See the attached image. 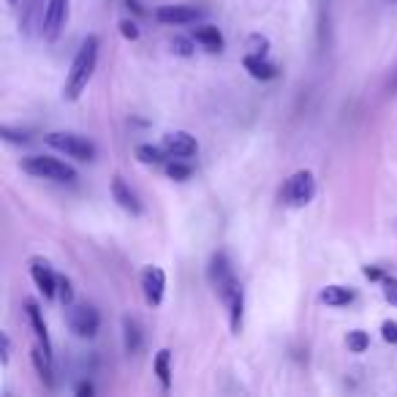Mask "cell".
<instances>
[{
	"label": "cell",
	"instance_id": "cell-1",
	"mask_svg": "<svg viewBox=\"0 0 397 397\" xmlns=\"http://www.w3.org/2000/svg\"><path fill=\"white\" fill-rule=\"evenodd\" d=\"M98 49H101V41H98V36L90 33L77 49L74 63H71V68L65 74V85H63L65 101H79V95L88 90L92 74H95V65H98Z\"/></svg>",
	"mask_w": 397,
	"mask_h": 397
},
{
	"label": "cell",
	"instance_id": "cell-2",
	"mask_svg": "<svg viewBox=\"0 0 397 397\" xmlns=\"http://www.w3.org/2000/svg\"><path fill=\"white\" fill-rule=\"evenodd\" d=\"M19 166L25 174L38 177V180H52V183H74L77 180V169L60 158H52V155H25Z\"/></svg>",
	"mask_w": 397,
	"mask_h": 397
},
{
	"label": "cell",
	"instance_id": "cell-3",
	"mask_svg": "<svg viewBox=\"0 0 397 397\" xmlns=\"http://www.w3.org/2000/svg\"><path fill=\"white\" fill-rule=\"evenodd\" d=\"M44 142L52 150L65 153L74 161H95V153H98L90 139L82 137V134H71V131H52L44 137Z\"/></svg>",
	"mask_w": 397,
	"mask_h": 397
},
{
	"label": "cell",
	"instance_id": "cell-4",
	"mask_svg": "<svg viewBox=\"0 0 397 397\" xmlns=\"http://www.w3.org/2000/svg\"><path fill=\"white\" fill-rule=\"evenodd\" d=\"M316 196V177L310 169H300L294 171L286 185H283V194L280 198L289 204V207H307Z\"/></svg>",
	"mask_w": 397,
	"mask_h": 397
},
{
	"label": "cell",
	"instance_id": "cell-5",
	"mask_svg": "<svg viewBox=\"0 0 397 397\" xmlns=\"http://www.w3.org/2000/svg\"><path fill=\"white\" fill-rule=\"evenodd\" d=\"M65 324H68V329L74 332L77 337L82 340H90V337L98 335V327H101V316H98V310L92 305H77V302H71V305H65Z\"/></svg>",
	"mask_w": 397,
	"mask_h": 397
},
{
	"label": "cell",
	"instance_id": "cell-6",
	"mask_svg": "<svg viewBox=\"0 0 397 397\" xmlns=\"http://www.w3.org/2000/svg\"><path fill=\"white\" fill-rule=\"evenodd\" d=\"M215 291H218L221 302L229 307L231 332L240 335V329H243V313H245V291H243V286H240V280L231 275L229 280H223L221 286H215Z\"/></svg>",
	"mask_w": 397,
	"mask_h": 397
},
{
	"label": "cell",
	"instance_id": "cell-7",
	"mask_svg": "<svg viewBox=\"0 0 397 397\" xmlns=\"http://www.w3.org/2000/svg\"><path fill=\"white\" fill-rule=\"evenodd\" d=\"M31 277L36 283V289L44 294V300H55L58 297V272L52 270V264L44 259V256H33L31 261Z\"/></svg>",
	"mask_w": 397,
	"mask_h": 397
},
{
	"label": "cell",
	"instance_id": "cell-8",
	"mask_svg": "<svg viewBox=\"0 0 397 397\" xmlns=\"http://www.w3.org/2000/svg\"><path fill=\"white\" fill-rule=\"evenodd\" d=\"M139 283H142V291H144L147 305L158 307L164 302V294H166V272H164L161 267L147 264V267L142 270V275H139Z\"/></svg>",
	"mask_w": 397,
	"mask_h": 397
},
{
	"label": "cell",
	"instance_id": "cell-9",
	"mask_svg": "<svg viewBox=\"0 0 397 397\" xmlns=\"http://www.w3.org/2000/svg\"><path fill=\"white\" fill-rule=\"evenodd\" d=\"M65 19H68V0H46V16H44V41H58V36L65 28Z\"/></svg>",
	"mask_w": 397,
	"mask_h": 397
},
{
	"label": "cell",
	"instance_id": "cell-10",
	"mask_svg": "<svg viewBox=\"0 0 397 397\" xmlns=\"http://www.w3.org/2000/svg\"><path fill=\"white\" fill-rule=\"evenodd\" d=\"M46 0H22V14H19V33L22 36H36L44 31Z\"/></svg>",
	"mask_w": 397,
	"mask_h": 397
},
{
	"label": "cell",
	"instance_id": "cell-11",
	"mask_svg": "<svg viewBox=\"0 0 397 397\" xmlns=\"http://www.w3.org/2000/svg\"><path fill=\"white\" fill-rule=\"evenodd\" d=\"M164 150L169 153V158H194V155L198 153V142L196 137H191L188 131H171V134H166L164 137Z\"/></svg>",
	"mask_w": 397,
	"mask_h": 397
},
{
	"label": "cell",
	"instance_id": "cell-12",
	"mask_svg": "<svg viewBox=\"0 0 397 397\" xmlns=\"http://www.w3.org/2000/svg\"><path fill=\"white\" fill-rule=\"evenodd\" d=\"M198 16H201V11L196 6H158L155 9V19L161 25H191Z\"/></svg>",
	"mask_w": 397,
	"mask_h": 397
},
{
	"label": "cell",
	"instance_id": "cell-13",
	"mask_svg": "<svg viewBox=\"0 0 397 397\" xmlns=\"http://www.w3.org/2000/svg\"><path fill=\"white\" fill-rule=\"evenodd\" d=\"M112 198L117 201V207L125 210L128 215H142V201H139L137 191L122 180L120 174L112 177Z\"/></svg>",
	"mask_w": 397,
	"mask_h": 397
},
{
	"label": "cell",
	"instance_id": "cell-14",
	"mask_svg": "<svg viewBox=\"0 0 397 397\" xmlns=\"http://www.w3.org/2000/svg\"><path fill=\"white\" fill-rule=\"evenodd\" d=\"M191 36H194V38H196V44L204 46L207 52H223V46H226V38H223L221 28H218V25H210V22L196 25Z\"/></svg>",
	"mask_w": 397,
	"mask_h": 397
},
{
	"label": "cell",
	"instance_id": "cell-15",
	"mask_svg": "<svg viewBox=\"0 0 397 397\" xmlns=\"http://www.w3.org/2000/svg\"><path fill=\"white\" fill-rule=\"evenodd\" d=\"M25 316H28V324H31L33 335L38 337V343L46 349V354H52V343H49V332H46V324L44 316H41V307L36 300H28L25 302Z\"/></svg>",
	"mask_w": 397,
	"mask_h": 397
},
{
	"label": "cell",
	"instance_id": "cell-16",
	"mask_svg": "<svg viewBox=\"0 0 397 397\" xmlns=\"http://www.w3.org/2000/svg\"><path fill=\"white\" fill-rule=\"evenodd\" d=\"M245 71L250 74L253 79H259V82H270V79H275L277 77V65L275 63H270L267 58H261V55H245Z\"/></svg>",
	"mask_w": 397,
	"mask_h": 397
},
{
	"label": "cell",
	"instance_id": "cell-17",
	"mask_svg": "<svg viewBox=\"0 0 397 397\" xmlns=\"http://www.w3.org/2000/svg\"><path fill=\"white\" fill-rule=\"evenodd\" d=\"M31 359H33V367H36V373L41 376V381L52 389L55 386V373H52V354H46V349L38 343V346H33L31 349Z\"/></svg>",
	"mask_w": 397,
	"mask_h": 397
},
{
	"label": "cell",
	"instance_id": "cell-18",
	"mask_svg": "<svg viewBox=\"0 0 397 397\" xmlns=\"http://www.w3.org/2000/svg\"><path fill=\"white\" fill-rule=\"evenodd\" d=\"M231 275H234V272H231V264H229L226 250H218V253H213L210 267H207V277H210V283H213V286H221V283H223V280H229Z\"/></svg>",
	"mask_w": 397,
	"mask_h": 397
},
{
	"label": "cell",
	"instance_id": "cell-19",
	"mask_svg": "<svg viewBox=\"0 0 397 397\" xmlns=\"http://www.w3.org/2000/svg\"><path fill=\"white\" fill-rule=\"evenodd\" d=\"M142 343H144V335H142V327H139L137 319L125 316L122 319V346L128 354H139L142 351Z\"/></svg>",
	"mask_w": 397,
	"mask_h": 397
},
{
	"label": "cell",
	"instance_id": "cell-20",
	"mask_svg": "<svg viewBox=\"0 0 397 397\" xmlns=\"http://www.w3.org/2000/svg\"><path fill=\"white\" fill-rule=\"evenodd\" d=\"M354 289L351 286H327V289H321V302L329 307H346L354 302Z\"/></svg>",
	"mask_w": 397,
	"mask_h": 397
},
{
	"label": "cell",
	"instance_id": "cell-21",
	"mask_svg": "<svg viewBox=\"0 0 397 397\" xmlns=\"http://www.w3.org/2000/svg\"><path fill=\"white\" fill-rule=\"evenodd\" d=\"M153 370L155 376H158V381H161V389L169 392V386H171V351L169 349H161V351L155 354Z\"/></svg>",
	"mask_w": 397,
	"mask_h": 397
},
{
	"label": "cell",
	"instance_id": "cell-22",
	"mask_svg": "<svg viewBox=\"0 0 397 397\" xmlns=\"http://www.w3.org/2000/svg\"><path fill=\"white\" fill-rule=\"evenodd\" d=\"M137 158L147 166H161V164H166L169 153L164 150V144H139Z\"/></svg>",
	"mask_w": 397,
	"mask_h": 397
},
{
	"label": "cell",
	"instance_id": "cell-23",
	"mask_svg": "<svg viewBox=\"0 0 397 397\" xmlns=\"http://www.w3.org/2000/svg\"><path fill=\"white\" fill-rule=\"evenodd\" d=\"M346 346H349V351L351 354H365L367 346H370V335H367L365 329H351V332L346 335Z\"/></svg>",
	"mask_w": 397,
	"mask_h": 397
},
{
	"label": "cell",
	"instance_id": "cell-24",
	"mask_svg": "<svg viewBox=\"0 0 397 397\" xmlns=\"http://www.w3.org/2000/svg\"><path fill=\"white\" fill-rule=\"evenodd\" d=\"M245 46L250 49V55H261V58H267V52H270V38H267V36H261V33H253V36H248Z\"/></svg>",
	"mask_w": 397,
	"mask_h": 397
},
{
	"label": "cell",
	"instance_id": "cell-25",
	"mask_svg": "<svg viewBox=\"0 0 397 397\" xmlns=\"http://www.w3.org/2000/svg\"><path fill=\"white\" fill-rule=\"evenodd\" d=\"M171 49H174V55H180V58H191L194 49H196V38H194V36H191V38L174 36V38H171Z\"/></svg>",
	"mask_w": 397,
	"mask_h": 397
},
{
	"label": "cell",
	"instance_id": "cell-26",
	"mask_svg": "<svg viewBox=\"0 0 397 397\" xmlns=\"http://www.w3.org/2000/svg\"><path fill=\"white\" fill-rule=\"evenodd\" d=\"M166 174L171 180H180V183H183V180H188V177L194 174V169L188 166V164H180V158H174L171 164H166Z\"/></svg>",
	"mask_w": 397,
	"mask_h": 397
},
{
	"label": "cell",
	"instance_id": "cell-27",
	"mask_svg": "<svg viewBox=\"0 0 397 397\" xmlns=\"http://www.w3.org/2000/svg\"><path fill=\"white\" fill-rule=\"evenodd\" d=\"M58 297H60L63 305H71V302H74V283L65 275L58 277Z\"/></svg>",
	"mask_w": 397,
	"mask_h": 397
},
{
	"label": "cell",
	"instance_id": "cell-28",
	"mask_svg": "<svg viewBox=\"0 0 397 397\" xmlns=\"http://www.w3.org/2000/svg\"><path fill=\"white\" fill-rule=\"evenodd\" d=\"M381 289H383V297H386V302H389L392 307H397V277L383 275Z\"/></svg>",
	"mask_w": 397,
	"mask_h": 397
},
{
	"label": "cell",
	"instance_id": "cell-29",
	"mask_svg": "<svg viewBox=\"0 0 397 397\" xmlns=\"http://www.w3.org/2000/svg\"><path fill=\"white\" fill-rule=\"evenodd\" d=\"M120 33H122V38H128V41H137V38H139V25L134 22V19H122V22H120Z\"/></svg>",
	"mask_w": 397,
	"mask_h": 397
},
{
	"label": "cell",
	"instance_id": "cell-30",
	"mask_svg": "<svg viewBox=\"0 0 397 397\" xmlns=\"http://www.w3.org/2000/svg\"><path fill=\"white\" fill-rule=\"evenodd\" d=\"M381 335L386 343L397 346V321H383L381 324Z\"/></svg>",
	"mask_w": 397,
	"mask_h": 397
},
{
	"label": "cell",
	"instance_id": "cell-31",
	"mask_svg": "<svg viewBox=\"0 0 397 397\" xmlns=\"http://www.w3.org/2000/svg\"><path fill=\"white\" fill-rule=\"evenodd\" d=\"M0 137L6 139V142H28V134H25V131H14V128H9V125L0 128Z\"/></svg>",
	"mask_w": 397,
	"mask_h": 397
},
{
	"label": "cell",
	"instance_id": "cell-32",
	"mask_svg": "<svg viewBox=\"0 0 397 397\" xmlns=\"http://www.w3.org/2000/svg\"><path fill=\"white\" fill-rule=\"evenodd\" d=\"M362 275H365L367 280H373V283H381L383 275H386V272H383L381 267H370V264H367L365 270H362Z\"/></svg>",
	"mask_w": 397,
	"mask_h": 397
},
{
	"label": "cell",
	"instance_id": "cell-33",
	"mask_svg": "<svg viewBox=\"0 0 397 397\" xmlns=\"http://www.w3.org/2000/svg\"><path fill=\"white\" fill-rule=\"evenodd\" d=\"M0 349H3V356H0V359H3V365H9V356H11V340H9L6 332L0 335Z\"/></svg>",
	"mask_w": 397,
	"mask_h": 397
},
{
	"label": "cell",
	"instance_id": "cell-34",
	"mask_svg": "<svg viewBox=\"0 0 397 397\" xmlns=\"http://www.w3.org/2000/svg\"><path fill=\"white\" fill-rule=\"evenodd\" d=\"M92 392H95V386H92V383H79V386H77V395L79 397H90Z\"/></svg>",
	"mask_w": 397,
	"mask_h": 397
},
{
	"label": "cell",
	"instance_id": "cell-35",
	"mask_svg": "<svg viewBox=\"0 0 397 397\" xmlns=\"http://www.w3.org/2000/svg\"><path fill=\"white\" fill-rule=\"evenodd\" d=\"M392 90H397V77H395V82H392Z\"/></svg>",
	"mask_w": 397,
	"mask_h": 397
},
{
	"label": "cell",
	"instance_id": "cell-36",
	"mask_svg": "<svg viewBox=\"0 0 397 397\" xmlns=\"http://www.w3.org/2000/svg\"><path fill=\"white\" fill-rule=\"evenodd\" d=\"M9 3H11V6H14V3H19V0H9Z\"/></svg>",
	"mask_w": 397,
	"mask_h": 397
}]
</instances>
